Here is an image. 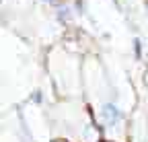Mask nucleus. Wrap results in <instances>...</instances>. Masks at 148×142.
Masks as SVG:
<instances>
[{
	"label": "nucleus",
	"mask_w": 148,
	"mask_h": 142,
	"mask_svg": "<svg viewBox=\"0 0 148 142\" xmlns=\"http://www.w3.org/2000/svg\"><path fill=\"white\" fill-rule=\"evenodd\" d=\"M101 119L105 126H115L117 121H121V111L115 103H105L101 109Z\"/></svg>",
	"instance_id": "f257e3e1"
},
{
	"label": "nucleus",
	"mask_w": 148,
	"mask_h": 142,
	"mask_svg": "<svg viewBox=\"0 0 148 142\" xmlns=\"http://www.w3.org/2000/svg\"><path fill=\"white\" fill-rule=\"evenodd\" d=\"M134 49H136V56H140V39H134Z\"/></svg>",
	"instance_id": "f03ea898"
}]
</instances>
